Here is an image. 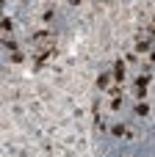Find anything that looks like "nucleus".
I'll use <instances>...</instances> for the list:
<instances>
[{
  "instance_id": "f257e3e1",
  "label": "nucleus",
  "mask_w": 155,
  "mask_h": 157,
  "mask_svg": "<svg viewBox=\"0 0 155 157\" xmlns=\"http://www.w3.org/2000/svg\"><path fill=\"white\" fill-rule=\"evenodd\" d=\"M114 80H116V83H125V61H116V66H114Z\"/></svg>"
},
{
  "instance_id": "f03ea898",
  "label": "nucleus",
  "mask_w": 155,
  "mask_h": 157,
  "mask_svg": "<svg viewBox=\"0 0 155 157\" xmlns=\"http://www.w3.org/2000/svg\"><path fill=\"white\" fill-rule=\"evenodd\" d=\"M108 80H111L108 75H100V80H97V86H100V88H105V86H108Z\"/></svg>"
},
{
  "instance_id": "7ed1b4c3",
  "label": "nucleus",
  "mask_w": 155,
  "mask_h": 157,
  "mask_svg": "<svg viewBox=\"0 0 155 157\" xmlns=\"http://www.w3.org/2000/svg\"><path fill=\"white\" fill-rule=\"evenodd\" d=\"M153 61H155V52H153Z\"/></svg>"
}]
</instances>
